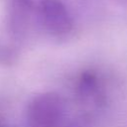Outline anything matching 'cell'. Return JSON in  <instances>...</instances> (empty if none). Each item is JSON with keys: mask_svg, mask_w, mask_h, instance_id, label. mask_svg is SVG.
Segmentation results:
<instances>
[{"mask_svg": "<svg viewBox=\"0 0 127 127\" xmlns=\"http://www.w3.org/2000/svg\"><path fill=\"white\" fill-rule=\"evenodd\" d=\"M119 2H121V3H124V4H127V0H118Z\"/></svg>", "mask_w": 127, "mask_h": 127, "instance_id": "cell-2", "label": "cell"}, {"mask_svg": "<svg viewBox=\"0 0 127 127\" xmlns=\"http://www.w3.org/2000/svg\"><path fill=\"white\" fill-rule=\"evenodd\" d=\"M39 9L45 25L52 32L62 34L71 29L70 14L62 0H41Z\"/></svg>", "mask_w": 127, "mask_h": 127, "instance_id": "cell-1", "label": "cell"}]
</instances>
